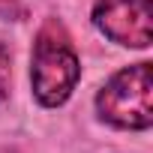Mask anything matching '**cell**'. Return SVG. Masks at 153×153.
<instances>
[{"instance_id": "1", "label": "cell", "mask_w": 153, "mask_h": 153, "mask_svg": "<svg viewBox=\"0 0 153 153\" xmlns=\"http://www.w3.org/2000/svg\"><path fill=\"white\" fill-rule=\"evenodd\" d=\"M30 78H33V96L45 105V108H57L69 99V93L75 90L81 78V63L78 54L69 45V39L48 24L33 45V69H30Z\"/></svg>"}, {"instance_id": "2", "label": "cell", "mask_w": 153, "mask_h": 153, "mask_svg": "<svg viewBox=\"0 0 153 153\" xmlns=\"http://www.w3.org/2000/svg\"><path fill=\"white\" fill-rule=\"evenodd\" d=\"M96 111L117 129H147L153 123V72L150 63L120 69L96 96Z\"/></svg>"}, {"instance_id": "3", "label": "cell", "mask_w": 153, "mask_h": 153, "mask_svg": "<svg viewBox=\"0 0 153 153\" xmlns=\"http://www.w3.org/2000/svg\"><path fill=\"white\" fill-rule=\"evenodd\" d=\"M93 24L117 45L147 48L153 42V3L150 0H96Z\"/></svg>"}, {"instance_id": "4", "label": "cell", "mask_w": 153, "mask_h": 153, "mask_svg": "<svg viewBox=\"0 0 153 153\" xmlns=\"http://www.w3.org/2000/svg\"><path fill=\"white\" fill-rule=\"evenodd\" d=\"M9 78H12V72H9V54H6L3 45H0V108H3V102L9 99Z\"/></svg>"}]
</instances>
